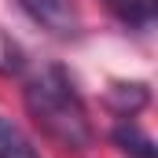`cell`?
<instances>
[{
	"mask_svg": "<svg viewBox=\"0 0 158 158\" xmlns=\"http://www.w3.org/2000/svg\"><path fill=\"white\" fill-rule=\"evenodd\" d=\"M22 99H26V110L30 118L37 121V129L55 140L63 151H85L92 147V121L85 110V99L74 88L70 74L63 66H44L37 74L26 77L22 88Z\"/></svg>",
	"mask_w": 158,
	"mask_h": 158,
	"instance_id": "6da1fadb",
	"label": "cell"
},
{
	"mask_svg": "<svg viewBox=\"0 0 158 158\" xmlns=\"http://www.w3.org/2000/svg\"><path fill=\"white\" fill-rule=\"evenodd\" d=\"M19 7L37 22L40 30H48L55 37H77L81 33L77 0H19Z\"/></svg>",
	"mask_w": 158,
	"mask_h": 158,
	"instance_id": "7a4b0ae2",
	"label": "cell"
},
{
	"mask_svg": "<svg viewBox=\"0 0 158 158\" xmlns=\"http://www.w3.org/2000/svg\"><path fill=\"white\" fill-rule=\"evenodd\" d=\"M107 103L118 110V118H136L147 107V85L143 81H118V85H110Z\"/></svg>",
	"mask_w": 158,
	"mask_h": 158,
	"instance_id": "3957f363",
	"label": "cell"
},
{
	"mask_svg": "<svg viewBox=\"0 0 158 158\" xmlns=\"http://www.w3.org/2000/svg\"><path fill=\"white\" fill-rule=\"evenodd\" d=\"M114 143H118L121 155L129 158H155V140L140 129V125H132L129 118H121V125H114Z\"/></svg>",
	"mask_w": 158,
	"mask_h": 158,
	"instance_id": "277c9868",
	"label": "cell"
},
{
	"mask_svg": "<svg viewBox=\"0 0 158 158\" xmlns=\"http://www.w3.org/2000/svg\"><path fill=\"white\" fill-rule=\"evenodd\" d=\"M107 7L114 11V19L132 26V30H147L158 15V0H107Z\"/></svg>",
	"mask_w": 158,
	"mask_h": 158,
	"instance_id": "5b68a950",
	"label": "cell"
},
{
	"mask_svg": "<svg viewBox=\"0 0 158 158\" xmlns=\"http://www.w3.org/2000/svg\"><path fill=\"white\" fill-rule=\"evenodd\" d=\"M0 158H40V151L33 147V140L0 114Z\"/></svg>",
	"mask_w": 158,
	"mask_h": 158,
	"instance_id": "8992f818",
	"label": "cell"
},
{
	"mask_svg": "<svg viewBox=\"0 0 158 158\" xmlns=\"http://www.w3.org/2000/svg\"><path fill=\"white\" fill-rule=\"evenodd\" d=\"M26 70V52L19 48V40H11L0 30V77H19Z\"/></svg>",
	"mask_w": 158,
	"mask_h": 158,
	"instance_id": "52a82bcc",
	"label": "cell"
}]
</instances>
